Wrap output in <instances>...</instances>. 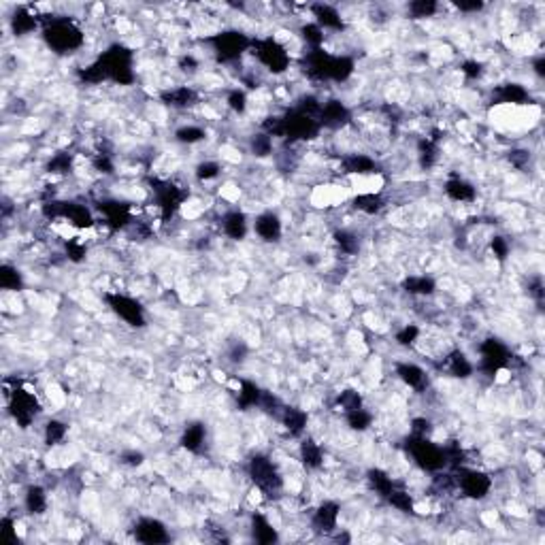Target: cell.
Returning a JSON list of instances; mask_svg holds the SVG:
<instances>
[{"mask_svg": "<svg viewBox=\"0 0 545 545\" xmlns=\"http://www.w3.org/2000/svg\"><path fill=\"white\" fill-rule=\"evenodd\" d=\"M490 250H492V254H494V258L499 260V262H505L507 258H509V241L505 239V237H501V235H496V237H492L490 239Z\"/></svg>", "mask_w": 545, "mask_h": 545, "instance_id": "obj_54", "label": "cell"}, {"mask_svg": "<svg viewBox=\"0 0 545 545\" xmlns=\"http://www.w3.org/2000/svg\"><path fill=\"white\" fill-rule=\"evenodd\" d=\"M339 515H341V505L335 501H324L318 505L314 515H311V526H314L318 532H333V530H337Z\"/></svg>", "mask_w": 545, "mask_h": 545, "instance_id": "obj_15", "label": "cell"}, {"mask_svg": "<svg viewBox=\"0 0 545 545\" xmlns=\"http://www.w3.org/2000/svg\"><path fill=\"white\" fill-rule=\"evenodd\" d=\"M318 122H320L322 128L341 130V128H345V126L352 122V111H350V107H347L343 101H339V98H328V101L322 103Z\"/></svg>", "mask_w": 545, "mask_h": 545, "instance_id": "obj_11", "label": "cell"}, {"mask_svg": "<svg viewBox=\"0 0 545 545\" xmlns=\"http://www.w3.org/2000/svg\"><path fill=\"white\" fill-rule=\"evenodd\" d=\"M205 136H207V132H205L200 126H194V124H188V126H181V128L175 130V139H177V143H181V145H196V143H200Z\"/></svg>", "mask_w": 545, "mask_h": 545, "instance_id": "obj_46", "label": "cell"}, {"mask_svg": "<svg viewBox=\"0 0 545 545\" xmlns=\"http://www.w3.org/2000/svg\"><path fill=\"white\" fill-rule=\"evenodd\" d=\"M134 537L141 543H167L171 539L167 526L155 518H141L134 524Z\"/></svg>", "mask_w": 545, "mask_h": 545, "instance_id": "obj_14", "label": "cell"}, {"mask_svg": "<svg viewBox=\"0 0 545 545\" xmlns=\"http://www.w3.org/2000/svg\"><path fill=\"white\" fill-rule=\"evenodd\" d=\"M252 53L273 75H283L290 68V62H292L290 60V51L273 37H269V39H254Z\"/></svg>", "mask_w": 545, "mask_h": 545, "instance_id": "obj_5", "label": "cell"}, {"mask_svg": "<svg viewBox=\"0 0 545 545\" xmlns=\"http://www.w3.org/2000/svg\"><path fill=\"white\" fill-rule=\"evenodd\" d=\"M443 192H445V196H447L449 200H454V203H473V200L477 198L475 186L469 184L466 179H462V177H451V179H447L445 186H443Z\"/></svg>", "mask_w": 545, "mask_h": 545, "instance_id": "obj_22", "label": "cell"}, {"mask_svg": "<svg viewBox=\"0 0 545 545\" xmlns=\"http://www.w3.org/2000/svg\"><path fill=\"white\" fill-rule=\"evenodd\" d=\"M222 230L224 235L232 241H243L248 237V230H250V222H248V215L239 209H232V211H226L224 217H222Z\"/></svg>", "mask_w": 545, "mask_h": 545, "instance_id": "obj_18", "label": "cell"}, {"mask_svg": "<svg viewBox=\"0 0 545 545\" xmlns=\"http://www.w3.org/2000/svg\"><path fill=\"white\" fill-rule=\"evenodd\" d=\"M337 405L341 407L343 413H347V411H354V409L362 407V397L356 390H343L337 397Z\"/></svg>", "mask_w": 545, "mask_h": 545, "instance_id": "obj_52", "label": "cell"}, {"mask_svg": "<svg viewBox=\"0 0 545 545\" xmlns=\"http://www.w3.org/2000/svg\"><path fill=\"white\" fill-rule=\"evenodd\" d=\"M101 62L107 70V82L120 84V86H132L134 84V64H132V51L124 45H111L107 51H103Z\"/></svg>", "mask_w": 545, "mask_h": 545, "instance_id": "obj_2", "label": "cell"}, {"mask_svg": "<svg viewBox=\"0 0 545 545\" xmlns=\"http://www.w3.org/2000/svg\"><path fill=\"white\" fill-rule=\"evenodd\" d=\"M9 26H11V32L15 37H26V34L34 32L41 26V15L30 11V7H20L9 18Z\"/></svg>", "mask_w": 545, "mask_h": 545, "instance_id": "obj_21", "label": "cell"}, {"mask_svg": "<svg viewBox=\"0 0 545 545\" xmlns=\"http://www.w3.org/2000/svg\"><path fill=\"white\" fill-rule=\"evenodd\" d=\"M407 454L413 458V462L420 466L422 471L428 473H439L445 469V456H443V447L432 443L428 437H418L411 435L407 439Z\"/></svg>", "mask_w": 545, "mask_h": 545, "instance_id": "obj_3", "label": "cell"}, {"mask_svg": "<svg viewBox=\"0 0 545 545\" xmlns=\"http://www.w3.org/2000/svg\"><path fill=\"white\" fill-rule=\"evenodd\" d=\"M205 441H207V428H205L203 422H192V424H188V426L184 428V432H181V439H179L181 447L188 449V451H192V454H198V451L205 447Z\"/></svg>", "mask_w": 545, "mask_h": 545, "instance_id": "obj_29", "label": "cell"}, {"mask_svg": "<svg viewBox=\"0 0 545 545\" xmlns=\"http://www.w3.org/2000/svg\"><path fill=\"white\" fill-rule=\"evenodd\" d=\"M98 209L105 217V226L111 230H126L132 224L130 205L122 200H101Z\"/></svg>", "mask_w": 545, "mask_h": 545, "instance_id": "obj_12", "label": "cell"}, {"mask_svg": "<svg viewBox=\"0 0 545 545\" xmlns=\"http://www.w3.org/2000/svg\"><path fill=\"white\" fill-rule=\"evenodd\" d=\"M43 41L56 53H70L84 47L86 34L68 18H49L43 22Z\"/></svg>", "mask_w": 545, "mask_h": 545, "instance_id": "obj_1", "label": "cell"}, {"mask_svg": "<svg viewBox=\"0 0 545 545\" xmlns=\"http://www.w3.org/2000/svg\"><path fill=\"white\" fill-rule=\"evenodd\" d=\"M397 375L407 387H411L416 392H424L428 387V373L422 366H418L416 362H399Z\"/></svg>", "mask_w": 545, "mask_h": 545, "instance_id": "obj_20", "label": "cell"}, {"mask_svg": "<svg viewBox=\"0 0 545 545\" xmlns=\"http://www.w3.org/2000/svg\"><path fill=\"white\" fill-rule=\"evenodd\" d=\"M250 149L256 158H269L273 153V136L267 132H258L250 139Z\"/></svg>", "mask_w": 545, "mask_h": 545, "instance_id": "obj_45", "label": "cell"}, {"mask_svg": "<svg viewBox=\"0 0 545 545\" xmlns=\"http://www.w3.org/2000/svg\"><path fill=\"white\" fill-rule=\"evenodd\" d=\"M179 66H181L184 70H196V68H198V62H196L194 56H184V58L179 60Z\"/></svg>", "mask_w": 545, "mask_h": 545, "instance_id": "obj_62", "label": "cell"}, {"mask_svg": "<svg viewBox=\"0 0 545 545\" xmlns=\"http://www.w3.org/2000/svg\"><path fill=\"white\" fill-rule=\"evenodd\" d=\"M385 501L390 503L397 511H403V513H413V511H416V501H413V496H411L405 488H401V486H395V490L385 496Z\"/></svg>", "mask_w": 545, "mask_h": 545, "instance_id": "obj_40", "label": "cell"}, {"mask_svg": "<svg viewBox=\"0 0 545 545\" xmlns=\"http://www.w3.org/2000/svg\"><path fill=\"white\" fill-rule=\"evenodd\" d=\"M24 507L28 513L32 515H41L47 511V490L39 484H32L26 488V494H24Z\"/></svg>", "mask_w": 545, "mask_h": 545, "instance_id": "obj_32", "label": "cell"}, {"mask_svg": "<svg viewBox=\"0 0 545 545\" xmlns=\"http://www.w3.org/2000/svg\"><path fill=\"white\" fill-rule=\"evenodd\" d=\"M300 39L307 43L309 49H322L324 41H326V34L316 22H307V24L300 26Z\"/></svg>", "mask_w": 545, "mask_h": 545, "instance_id": "obj_38", "label": "cell"}, {"mask_svg": "<svg viewBox=\"0 0 545 545\" xmlns=\"http://www.w3.org/2000/svg\"><path fill=\"white\" fill-rule=\"evenodd\" d=\"M0 288L7 292H20L24 288V277L18 267L9 262L3 264V269H0Z\"/></svg>", "mask_w": 545, "mask_h": 545, "instance_id": "obj_37", "label": "cell"}, {"mask_svg": "<svg viewBox=\"0 0 545 545\" xmlns=\"http://www.w3.org/2000/svg\"><path fill=\"white\" fill-rule=\"evenodd\" d=\"M0 539L5 543H15L18 541V524L11 515H5L0 522Z\"/></svg>", "mask_w": 545, "mask_h": 545, "instance_id": "obj_53", "label": "cell"}, {"mask_svg": "<svg viewBox=\"0 0 545 545\" xmlns=\"http://www.w3.org/2000/svg\"><path fill=\"white\" fill-rule=\"evenodd\" d=\"M454 7H456L460 13H480V11L486 9V5L482 3V0H469V3H466V0H462V3H456Z\"/></svg>", "mask_w": 545, "mask_h": 545, "instance_id": "obj_57", "label": "cell"}, {"mask_svg": "<svg viewBox=\"0 0 545 545\" xmlns=\"http://www.w3.org/2000/svg\"><path fill=\"white\" fill-rule=\"evenodd\" d=\"M9 397V413L13 416L15 424L20 428H28L32 426V422L37 420L39 413V403L34 399L32 392H26L24 387H15L13 392H7Z\"/></svg>", "mask_w": 545, "mask_h": 545, "instance_id": "obj_10", "label": "cell"}, {"mask_svg": "<svg viewBox=\"0 0 545 545\" xmlns=\"http://www.w3.org/2000/svg\"><path fill=\"white\" fill-rule=\"evenodd\" d=\"M511 356H513L511 350L503 341L490 337V339L480 343V371L494 377L501 371L509 368Z\"/></svg>", "mask_w": 545, "mask_h": 545, "instance_id": "obj_7", "label": "cell"}, {"mask_svg": "<svg viewBox=\"0 0 545 545\" xmlns=\"http://www.w3.org/2000/svg\"><path fill=\"white\" fill-rule=\"evenodd\" d=\"M335 243H337V248H339L343 254H347V256H354V254L360 252V239H358V235H356V232H352V230H347V228L335 230Z\"/></svg>", "mask_w": 545, "mask_h": 545, "instance_id": "obj_39", "label": "cell"}, {"mask_svg": "<svg viewBox=\"0 0 545 545\" xmlns=\"http://www.w3.org/2000/svg\"><path fill=\"white\" fill-rule=\"evenodd\" d=\"M420 335H422V331H420V326H416V324H405L399 333H397V343L401 345V347H411V345H416L418 341H420Z\"/></svg>", "mask_w": 545, "mask_h": 545, "instance_id": "obj_50", "label": "cell"}, {"mask_svg": "<svg viewBox=\"0 0 545 545\" xmlns=\"http://www.w3.org/2000/svg\"><path fill=\"white\" fill-rule=\"evenodd\" d=\"M460 72L466 77V79L475 82V79H480V77L484 75V64L477 62V60H464V62L460 64Z\"/></svg>", "mask_w": 545, "mask_h": 545, "instance_id": "obj_55", "label": "cell"}, {"mask_svg": "<svg viewBox=\"0 0 545 545\" xmlns=\"http://www.w3.org/2000/svg\"><path fill=\"white\" fill-rule=\"evenodd\" d=\"M64 254H66V258L70 260V262H84L86 260V256H88V248H86V243L84 241H79V239H68L66 243H64Z\"/></svg>", "mask_w": 545, "mask_h": 545, "instance_id": "obj_48", "label": "cell"}, {"mask_svg": "<svg viewBox=\"0 0 545 545\" xmlns=\"http://www.w3.org/2000/svg\"><path fill=\"white\" fill-rule=\"evenodd\" d=\"M248 473L254 486L264 494H277L283 488V477L269 456H262V454L254 456L248 464Z\"/></svg>", "mask_w": 545, "mask_h": 545, "instance_id": "obj_6", "label": "cell"}, {"mask_svg": "<svg viewBox=\"0 0 545 545\" xmlns=\"http://www.w3.org/2000/svg\"><path fill=\"white\" fill-rule=\"evenodd\" d=\"M250 530H252V537L256 543H262V545H269V543H275L279 541V532L277 528L271 524V520L264 515V513H254L252 515V522H250Z\"/></svg>", "mask_w": 545, "mask_h": 545, "instance_id": "obj_25", "label": "cell"}, {"mask_svg": "<svg viewBox=\"0 0 545 545\" xmlns=\"http://www.w3.org/2000/svg\"><path fill=\"white\" fill-rule=\"evenodd\" d=\"M62 219H66L77 230H90L96 224V217H94L92 209L84 203H75V200H64Z\"/></svg>", "mask_w": 545, "mask_h": 545, "instance_id": "obj_13", "label": "cell"}, {"mask_svg": "<svg viewBox=\"0 0 545 545\" xmlns=\"http://www.w3.org/2000/svg\"><path fill=\"white\" fill-rule=\"evenodd\" d=\"M279 420H281V424L286 426V430H288L292 437H302L304 430H307V424H309L307 411H304V409H298V407H283Z\"/></svg>", "mask_w": 545, "mask_h": 545, "instance_id": "obj_27", "label": "cell"}, {"mask_svg": "<svg viewBox=\"0 0 545 545\" xmlns=\"http://www.w3.org/2000/svg\"><path fill=\"white\" fill-rule=\"evenodd\" d=\"M120 460H122V464H126V466H141L143 460H145V456H143V451L128 449V451H124V454L120 456Z\"/></svg>", "mask_w": 545, "mask_h": 545, "instance_id": "obj_58", "label": "cell"}, {"mask_svg": "<svg viewBox=\"0 0 545 545\" xmlns=\"http://www.w3.org/2000/svg\"><path fill=\"white\" fill-rule=\"evenodd\" d=\"M456 488H460V492L466 499H473V501H482L490 494L492 490V480L490 475H486L484 471L477 469H466V466H460L456 471Z\"/></svg>", "mask_w": 545, "mask_h": 545, "instance_id": "obj_9", "label": "cell"}, {"mask_svg": "<svg viewBox=\"0 0 545 545\" xmlns=\"http://www.w3.org/2000/svg\"><path fill=\"white\" fill-rule=\"evenodd\" d=\"M211 43V51L217 56L219 62H237L245 51L252 49L254 39L245 37L239 30H222L207 39Z\"/></svg>", "mask_w": 545, "mask_h": 545, "instance_id": "obj_4", "label": "cell"}, {"mask_svg": "<svg viewBox=\"0 0 545 545\" xmlns=\"http://www.w3.org/2000/svg\"><path fill=\"white\" fill-rule=\"evenodd\" d=\"M68 426L62 420H47L43 426V439L47 445H58L66 439Z\"/></svg>", "mask_w": 545, "mask_h": 545, "instance_id": "obj_43", "label": "cell"}, {"mask_svg": "<svg viewBox=\"0 0 545 545\" xmlns=\"http://www.w3.org/2000/svg\"><path fill=\"white\" fill-rule=\"evenodd\" d=\"M72 162H75V155L70 151H58V153H53L51 158H49L45 169L51 175H66V173H70Z\"/></svg>", "mask_w": 545, "mask_h": 545, "instance_id": "obj_41", "label": "cell"}, {"mask_svg": "<svg viewBox=\"0 0 545 545\" xmlns=\"http://www.w3.org/2000/svg\"><path fill=\"white\" fill-rule=\"evenodd\" d=\"M254 232H256V235H258L262 241L275 243V241H279L281 235H283V224H281V219H279L277 213L264 211V213L256 215V219H254Z\"/></svg>", "mask_w": 545, "mask_h": 545, "instance_id": "obj_17", "label": "cell"}, {"mask_svg": "<svg viewBox=\"0 0 545 545\" xmlns=\"http://www.w3.org/2000/svg\"><path fill=\"white\" fill-rule=\"evenodd\" d=\"M226 105H228V109H230L232 113L243 115V113L248 111V92L241 90V88L230 90L228 96H226Z\"/></svg>", "mask_w": 545, "mask_h": 545, "instance_id": "obj_47", "label": "cell"}, {"mask_svg": "<svg viewBox=\"0 0 545 545\" xmlns=\"http://www.w3.org/2000/svg\"><path fill=\"white\" fill-rule=\"evenodd\" d=\"M401 288L411 296H430L437 290V281L430 275H407L401 281Z\"/></svg>", "mask_w": 545, "mask_h": 545, "instance_id": "obj_30", "label": "cell"}, {"mask_svg": "<svg viewBox=\"0 0 545 545\" xmlns=\"http://www.w3.org/2000/svg\"><path fill=\"white\" fill-rule=\"evenodd\" d=\"M528 294H530L537 302H541V300H543L545 292H543V279H541L539 275L530 279V283H528Z\"/></svg>", "mask_w": 545, "mask_h": 545, "instance_id": "obj_59", "label": "cell"}, {"mask_svg": "<svg viewBox=\"0 0 545 545\" xmlns=\"http://www.w3.org/2000/svg\"><path fill=\"white\" fill-rule=\"evenodd\" d=\"M105 300L111 307L113 314L120 320H124L128 326H134V328L145 326V309L141 307V302L136 298L122 294V292H111V294H105Z\"/></svg>", "mask_w": 545, "mask_h": 545, "instance_id": "obj_8", "label": "cell"}, {"mask_svg": "<svg viewBox=\"0 0 545 545\" xmlns=\"http://www.w3.org/2000/svg\"><path fill=\"white\" fill-rule=\"evenodd\" d=\"M341 169H343V173H347V175H360V177H362V175H373V173L379 171L377 160L373 158V155H368V153H358V151L343 155V158H341Z\"/></svg>", "mask_w": 545, "mask_h": 545, "instance_id": "obj_19", "label": "cell"}, {"mask_svg": "<svg viewBox=\"0 0 545 545\" xmlns=\"http://www.w3.org/2000/svg\"><path fill=\"white\" fill-rule=\"evenodd\" d=\"M366 480H368L371 488H373L381 499H385L387 494L395 490V486H397L395 480L387 475L385 471H381V469H368V471H366Z\"/></svg>", "mask_w": 545, "mask_h": 545, "instance_id": "obj_35", "label": "cell"}, {"mask_svg": "<svg viewBox=\"0 0 545 545\" xmlns=\"http://www.w3.org/2000/svg\"><path fill=\"white\" fill-rule=\"evenodd\" d=\"M356 70V62L350 56H333L331 68H328V82L345 84Z\"/></svg>", "mask_w": 545, "mask_h": 545, "instance_id": "obj_31", "label": "cell"}, {"mask_svg": "<svg viewBox=\"0 0 545 545\" xmlns=\"http://www.w3.org/2000/svg\"><path fill=\"white\" fill-rule=\"evenodd\" d=\"M354 207L364 215H377L385 207V198L375 192H364L354 198Z\"/></svg>", "mask_w": 545, "mask_h": 545, "instance_id": "obj_36", "label": "cell"}, {"mask_svg": "<svg viewBox=\"0 0 545 545\" xmlns=\"http://www.w3.org/2000/svg\"><path fill=\"white\" fill-rule=\"evenodd\" d=\"M532 72H534L537 77H545V58H543V56H537V58L532 60Z\"/></svg>", "mask_w": 545, "mask_h": 545, "instance_id": "obj_61", "label": "cell"}, {"mask_svg": "<svg viewBox=\"0 0 545 545\" xmlns=\"http://www.w3.org/2000/svg\"><path fill=\"white\" fill-rule=\"evenodd\" d=\"M494 101L496 105H526L530 101V94L522 84L509 82L494 90Z\"/></svg>", "mask_w": 545, "mask_h": 545, "instance_id": "obj_24", "label": "cell"}, {"mask_svg": "<svg viewBox=\"0 0 545 545\" xmlns=\"http://www.w3.org/2000/svg\"><path fill=\"white\" fill-rule=\"evenodd\" d=\"M92 167H94V171H98V173H103V175H113V173H115V162H113V158H111L109 151H98V153H94V155H92Z\"/></svg>", "mask_w": 545, "mask_h": 545, "instance_id": "obj_51", "label": "cell"}, {"mask_svg": "<svg viewBox=\"0 0 545 545\" xmlns=\"http://www.w3.org/2000/svg\"><path fill=\"white\" fill-rule=\"evenodd\" d=\"M262 395H264V390H260V385H258V383H254V381H250V379H243V381L239 383L237 403H239L243 409L260 407Z\"/></svg>", "mask_w": 545, "mask_h": 545, "instance_id": "obj_33", "label": "cell"}, {"mask_svg": "<svg viewBox=\"0 0 545 545\" xmlns=\"http://www.w3.org/2000/svg\"><path fill=\"white\" fill-rule=\"evenodd\" d=\"M309 11H311V15L316 18V24H318L324 32H326V30H331V32H341V30H345V20H343V15L339 13L337 7L326 5V3H318V5H311Z\"/></svg>", "mask_w": 545, "mask_h": 545, "instance_id": "obj_16", "label": "cell"}, {"mask_svg": "<svg viewBox=\"0 0 545 545\" xmlns=\"http://www.w3.org/2000/svg\"><path fill=\"white\" fill-rule=\"evenodd\" d=\"M509 162H511L515 169H524V167L530 162V151H526V149H513V151H509Z\"/></svg>", "mask_w": 545, "mask_h": 545, "instance_id": "obj_56", "label": "cell"}, {"mask_svg": "<svg viewBox=\"0 0 545 545\" xmlns=\"http://www.w3.org/2000/svg\"><path fill=\"white\" fill-rule=\"evenodd\" d=\"M407 11L413 20H426V18L437 15L439 5L435 3V0H413V3L407 5Z\"/></svg>", "mask_w": 545, "mask_h": 545, "instance_id": "obj_44", "label": "cell"}, {"mask_svg": "<svg viewBox=\"0 0 545 545\" xmlns=\"http://www.w3.org/2000/svg\"><path fill=\"white\" fill-rule=\"evenodd\" d=\"M443 362H445V371H447L451 377H458V379H469V377L475 373V364H473L469 358H466V354L460 352V350L449 352V354L443 358Z\"/></svg>", "mask_w": 545, "mask_h": 545, "instance_id": "obj_23", "label": "cell"}, {"mask_svg": "<svg viewBox=\"0 0 545 545\" xmlns=\"http://www.w3.org/2000/svg\"><path fill=\"white\" fill-rule=\"evenodd\" d=\"M160 98H162V103H167V105H171L175 109H188V107H192L198 101V94L190 86H177V88L165 90L160 94Z\"/></svg>", "mask_w": 545, "mask_h": 545, "instance_id": "obj_28", "label": "cell"}, {"mask_svg": "<svg viewBox=\"0 0 545 545\" xmlns=\"http://www.w3.org/2000/svg\"><path fill=\"white\" fill-rule=\"evenodd\" d=\"M345 422H347V426L352 430L364 432V430H368L373 426V413L368 409H364V407H358V409L345 413Z\"/></svg>", "mask_w": 545, "mask_h": 545, "instance_id": "obj_42", "label": "cell"}, {"mask_svg": "<svg viewBox=\"0 0 545 545\" xmlns=\"http://www.w3.org/2000/svg\"><path fill=\"white\" fill-rule=\"evenodd\" d=\"M230 360L232 362H243L245 360V356H248V345L245 343H235V345H232V350H230Z\"/></svg>", "mask_w": 545, "mask_h": 545, "instance_id": "obj_60", "label": "cell"}, {"mask_svg": "<svg viewBox=\"0 0 545 545\" xmlns=\"http://www.w3.org/2000/svg\"><path fill=\"white\" fill-rule=\"evenodd\" d=\"M439 143L430 136H424L418 141V162L422 169H432L439 162Z\"/></svg>", "mask_w": 545, "mask_h": 545, "instance_id": "obj_34", "label": "cell"}, {"mask_svg": "<svg viewBox=\"0 0 545 545\" xmlns=\"http://www.w3.org/2000/svg\"><path fill=\"white\" fill-rule=\"evenodd\" d=\"M298 456H300V462L307 466L309 471H318L320 466L324 464V449L318 441L314 439H302L300 441V447H298Z\"/></svg>", "mask_w": 545, "mask_h": 545, "instance_id": "obj_26", "label": "cell"}, {"mask_svg": "<svg viewBox=\"0 0 545 545\" xmlns=\"http://www.w3.org/2000/svg\"><path fill=\"white\" fill-rule=\"evenodd\" d=\"M219 173H222V167H219L215 160H205V162H200V165L196 167V171H194L196 179H198V181H203V184L217 179V177H219Z\"/></svg>", "mask_w": 545, "mask_h": 545, "instance_id": "obj_49", "label": "cell"}]
</instances>
